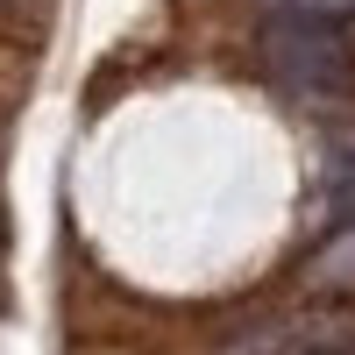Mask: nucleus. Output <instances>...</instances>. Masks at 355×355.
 <instances>
[{
    "label": "nucleus",
    "instance_id": "obj_1",
    "mask_svg": "<svg viewBox=\"0 0 355 355\" xmlns=\"http://www.w3.org/2000/svg\"><path fill=\"white\" fill-rule=\"evenodd\" d=\"M256 64L291 100L355 93V36L341 28V15H320V8H270L256 21Z\"/></svg>",
    "mask_w": 355,
    "mask_h": 355
},
{
    "label": "nucleus",
    "instance_id": "obj_3",
    "mask_svg": "<svg viewBox=\"0 0 355 355\" xmlns=\"http://www.w3.org/2000/svg\"><path fill=\"white\" fill-rule=\"evenodd\" d=\"M270 8H320V15H355V0H270Z\"/></svg>",
    "mask_w": 355,
    "mask_h": 355
},
{
    "label": "nucleus",
    "instance_id": "obj_2",
    "mask_svg": "<svg viewBox=\"0 0 355 355\" xmlns=\"http://www.w3.org/2000/svg\"><path fill=\"white\" fill-rule=\"evenodd\" d=\"M320 291H355V227H341L327 249L313 256V270H306Z\"/></svg>",
    "mask_w": 355,
    "mask_h": 355
}]
</instances>
